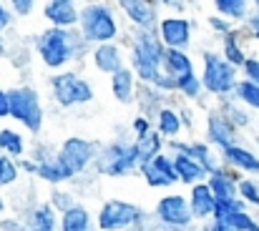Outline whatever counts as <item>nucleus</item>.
I'll use <instances>...</instances> for the list:
<instances>
[{"mask_svg":"<svg viewBox=\"0 0 259 231\" xmlns=\"http://www.w3.org/2000/svg\"><path fill=\"white\" fill-rule=\"evenodd\" d=\"M139 171L151 189H171L174 183H179V176L174 168V156L169 154L156 156L151 163H144Z\"/></svg>","mask_w":259,"mask_h":231,"instance_id":"obj_14","label":"nucleus"},{"mask_svg":"<svg viewBox=\"0 0 259 231\" xmlns=\"http://www.w3.org/2000/svg\"><path fill=\"white\" fill-rule=\"evenodd\" d=\"M222 158V166H229L234 171H242V173H259V154H254L252 149L247 146H229L224 151H219Z\"/></svg>","mask_w":259,"mask_h":231,"instance_id":"obj_18","label":"nucleus"},{"mask_svg":"<svg viewBox=\"0 0 259 231\" xmlns=\"http://www.w3.org/2000/svg\"><path fill=\"white\" fill-rule=\"evenodd\" d=\"M98 156H101V151H98V146H96L93 141L71 136V138L63 141V146H61V151L56 154V158L61 161V166H63V168L68 171V176L73 178V176L83 173L91 163H96Z\"/></svg>","mask_w":259,"mask_h":231,"instance_id":"obj_9","label":"nucleus"},{"mask_svg":"<svg viewBox=\"0 0 259 231\" xmlns=\"http://www.w3.org/2000/svg\"><path fill=\"white\" fill-rule=\"evenodd\" d=\"M61 231H98V226H93L91 211L78 204L61 216Z\"/></svg>","mask_w":259,"mask_h":231,"instance_id":"obj_24","label":"nucleus"},{"mask_svg":"<svg viewBox=\"0 0 259 231\" xmlns=\"http://www.w3.org/2000/svg\"><path fill=\"white\" fill-rule=\"evenodd\" d=\"M164 71L174 78L196 73L194 71V61H191V56L186 51H169V48H166V56H164Z\"/></svg>","mask_w":259,"mask_h":231,"instance_id":"obj_27","label":"nucleus"},{"mask_svg":"<svg viewBox=\"0 0 259 231\" xmlns=\"http://www.w3.org/2000/svg\"><path fill=\"white\" fill-rule=\"evenodd\" d=\"M134 131H136V138H139V136H146V133L154 131V128H151V121H149L146 116H136V118H134Z\"/></svg>","mask_w":259,"mask_h":231,"instance_id":"obj_41","label":"nucleus"},{"mask_svg":"<svg viewBox=\"0 0 259 231\" xmlns=\"http://www.w3.org/2000/svg\"><path fill=\"white\" fill-rule=\"evenodd\" d=\"M189 206H191L194 219H201V221L214 219V214H217V196L211 194V189H209L206 181L191 186V191H189Z\"/></svg>","mask_w":259,"mask_h":231,"instance_id":"obj_19","label":"nucleus"},{"mask_svg":"<svg viewBox=\"0 0 259 231\" xmlns=\"http://www.w3.org/2000/svg\"><path fill=\"white\" fill-rule=\"evenodd\" d=\"M239 199L249 206H259V183L254 178H242L239 181Z\"/></svg>","mask_w":259,"mask_h":231,"instance_id":"obj_37","label":"nucleus"},{"mask_svg":"<svg viewBox=\"0 0 259 231\" xmlns=\"http://www.w3.org/2000/svg\"><path fill=\"white\" fill-rule=\"evenodd\" d=\"M10 10L20 18H28L33 10H35V0H13L10 3Z\"/></svg>","mask_w":259,"mask_h":231,"instance_id":"obj_38","label":"nucleus"},{"mask_svg":"<svg viewBox=\"0 0 259 231\" xmlns=\"http://www.w3.org/2000/svg\"><path fill=\"white\" fill-rule=\"evenodd\" d=\"M5 53V45H3V38H0V56Z\"/></svg>","mask_w":259,"mask_h":231,"instance_id":"obj_49","label":"nucleus"},{"mask_svg":"<svg viewBox=\"0 0 259 231\" xmlns=\"http://www.w3.org/2000/svg\"><path fill=\"white\" fill-rule=\"evenodd\" d=\"M78 30L88 45H106L118 38V20L108 3H88L81 8Z\"/></svg>","mask_w":259,"mask_h":231,"instance_id":"obj_3","label":"nucleus"},{"mask_svg":"<svg viewBox=\"0 0 259 231\" xmlns=\"http://www.w3.org/2000/svg\"><path fill=\"white\" fill-rule=\"evenodd\" d=\"M166 45L159 38V30H136L131 38V68L144 85H154L164 76Z\"/></svg>","mask_w":259,"mask_h":231,"instance_id":"obj_2","label":"nucleus"},{"mask_svg":"<svg viewBox=\"0 0 259 231\" xmlns=\"http://www.w3.org/2000/svg\"><path fill=\"white\" fill-rule=\"evenodd\" d=\"M254 8H257V10H259V0H257V3H254Z\"/></svg>","mask_w":259,"mask_h":231,"instance_id":"obj_50","label":"nucleus"},{"mask_svg":"<svg viewBox=\"0 0 259 231\" xmlns=\"http://www.w3.org/2000/svg\"><path fill=\"white\" fill-rule=\"evenodd\" d=\"M206 144L219 149V151L237 144V128L224 118L222 111H211L206 116Z\"/></svg>","mask_w":259,"mask_h":231,"instance_id":"obj_15","label":"nucleus"},{"mask_svg":"<svg viewBox=\"0 0 259 231\" xmlns=\"http://www.w3.org/2000/svg\"><path fill=\"white\" fill-rule=\"evenodd\" d=\"M146 224H149V216L141 206L128 204V201H118V199L106 201L96 216L98 231H136L144 229Z\"/></svg>","mask_w":259,"mask_h":231,"instance_id":"obj_4","label":"nucleus"},{"mask_svg":"<svg viewBox=\"0 0 259 231\" xmlns=\"http://www.w3.org/2000/svg\"><path fill=\"white\" fill-rule=\"evenodd\" d=\"M244 33H247V35H252V38H257V40H259V10H257V13H252V15H249V20H247V28H244Z\"/></svg>","mask_w":259,"mask_h":231,"instance_id":"obj_42","label":"nucleus"},{"mask_svg":"<svg viewBox=\"0 0 259 231\" xmlns=\"http://www.w3.org/2000/svg\"><path fill=\"white\" fill-rule=\"evenodd\" d=\"M181 126H184V121H181V116H179L176 108L164 106V108L156 113V131H159L164 138L176 141V136L181 133Z\"/></svg>","mask_w":259,"mask_h":231,"instance_id":"obj_28","label":"nucleus"},{"mask_svg":"<svg viewBox=\"0 0 259 231\" xmlns=\"http://www.w3.org/2000/svg\"><path fill=\"white\" fill-rule=\"evenodd\" d=\"M159 38L169 51H186L191 43V23L181 15H166L159 23Z\"/></svg>","mask_w":259,"mask_h":231,"instance_id":"obj_12","label":"nucleus"},{"mask_svg":"<svg viewBox=\"0 0 259 231\" xmlns=\"http://www.w3.org/2000/svg\"><path fill=\"white\" fill-rule=\"evenodd\" d=\"M222 113H224V118H227L234 128H244V126H249V123H252V116H249L242 106H237L234 101H224Z\"/></svg>","mask_w":259,"mask_h":231,"instance_id":"obj_33","label":"nucleus"},{"mask_svg":"<svg viewBox=\"0 0 259 231\" xmlns=\"http://www.w3.org/2000/svg\"><path fill=\"white\" fill-rule=\"evenodd\" d=\"M3 211H5V199L0 196V214H3Z\"/></svg>","mask_w":259,"mask_h":231,"instance_id":"obj_48","label":"nucleus"},{"mask_svg":"<svg viewBox=\"0 0 259 231\" xmlns=\"http://www.w3.org/2000/svg\"><path fill=\"white\" fill-rule=\"evenodd\" d=\"M204 231H234L224 219H209L206 224H204Z\"/></svg>","mask_w":259,"mask_h":231,"instance_id":"obj_43","label":"nucleus"},{"mask_svg":"<svg viewBox=\"0 0 259 231\" xmlns=\"http://www.w3.org/2000/svg\"><path fill=\"white\" fill-rule=\"evenodd\" d=\"M98 171L106 173V176H126L136 168H141V161H139V154H136V146L134 144H126V141H113L108 144L101 156H98Z\"/></svg>","mask_w":259,"mask_h":231,"instance_id":"obj_8","label":"nucleus"},{"mask_svg":"<svg viewBox=\"0 0 259 231\" xmlns=\"http://www.w3.org/2000/svg\"><path fill=\"white\" fill-rule=\"evenodd\" d=\"M91 58H93V66H96L101 73H108V76H116V73L123 68V53H121V48H118L116 43L93 45Z\"/></svg>","mask_w":259,"mask_h":231,"instance_id":"obj_20","label":"nucleus"},{"mask_svg":"<svg viewBox=\"0 0 259 231\" xmlns=\"http://www.w3.org/2000/svg\"><path fill=\"white\" fill-rule=\"evenodd\" d=\"M51 93L61 108H73V106H83L88 101H93V85L81 73H73V71L56 73L51 78Z\"/></svg>","mask_w":259,"mask_h":231,"instance_id":"obj_7","label":"nucleus"},{"mask_svg":"<svg viewBox=\"0 0 259 231\" xmlns=\"http://www.w3.org/2000/svg\"><path fill=\"white\" fill-rule=\"evenodd\" d=\"M242 71H244V78H247V80H252V83L259 85V58H249Z\"/></svg>","mask_w":259,"mask_h":231,"instance_id":"obj_40","label":"nucleus"},{"mask_svg":"<svg viewBox=\"0 0 259 231\" xmlns=\"http://www.w3.org/2000/svg\"><path fill=\"white\" fill-rule=\"evenodd\" d=\"M43 18L51 23V28L76 30L81 23V8L73 0H48L43 3Z\"/></svg>","mask_w":259,"mask_h":231,"instance_id":"obj_13","label":"nucleus"},{"mask_svg":"<svg viewBox=\"0 0 259 231\" xmlns=\"http://www.w3.org/2000/svg\"><path fill=\"white\" fill-rule=\"evenodd\" d=\"M136 231H146V226H144V229H136Z\"/></svg>","mask_w":259,"mask_h":231,"instance_id":"obj_51","label":"nucleus"},{"mask_svg":"<svg viewBox=\"0 0 259 231\" xmlns=\"http://www.w3.org/2000/svg\"><path fill=\"white\" fill-rule=\"evenodd\" d=\"M174 168H176V176L181 183H189V186H196V183H204L209 178L206 168L201 163H196L191 156L184 154H174Z\"/></svg>","mask_w":259,"mask_h":231,"instance_id":"obj_22","label":"nucleus"},{"mask_svg":"<svg viewBox=\"0 0 259 231\" xmlns=\"http://www.w3.org/2000/svg\"><path fill=\"white\" fill-rule=\"evenodd\" d=\"M242 35H244V30H232V33L224 35V45H222V56L234 68H244V63L249 61L247 53H244V48H242Z\"/></svg>","mask_w":259,"mask_h":231,"instance_id":"obj_25","label":"nucleus"},{"mask_svg":"<svg viewBox=\"0 0 259 231\" xmlns=\"http://www.w3.org/2000/svg\"><path fill=\"white\" fill-rule=\"evenodd\" d=\"M214 8L227 20H249V3L247 0H217Z\"/></svg>","mask_w":259,"mask_h":231,"instance_id":"obj_30","label":"nucleus"},{"mask_svg":"<svg viewBox=\"0 0 259 231\" xmlns=\"http://www.w3.org/2000/svg\"><path fill=\"white\" fill-rule=\"evenodd\" d=\"M61 229L58 211L51 204H38L30 211V231H56Z\"/></svg>","mask_w":259,"mask_h":231,"instance_id":"obj_26","label":"nucleus"},{"mask_svg":"<svg viewBox=\"0 0 259 231\" xmlns=\"http://www.w3.org/2000/svg\"><path fill=\"white\" fill-rule=\"evenodd\" d=\"M20 176V168H18V161L10 158V156L0 154V186H13Z\"/></svg>","mask_w":259,"mask_h":231,"instance_id":"obj_35","label":"nucleus"},{"mask_svg":"<svg viewBox=\"0 0 259 231\" xmlns=\"http://www.w3.org/2000/svg\"><path fill=\"white\" fill-rule=\"evenodd\" d=\"M8 116H10V90L0 88V118H8Z\"/></svg>","mask_w":259,"mask_h":231,"instance_id":"obj_44","label":"nucleus"},{"mask_svg":"<svg viewBox=\"0 0 259 231\" xmlns=\"http://www.w3.org/2000/svg\"><path fill=\"white\" fill-rule=\"evenodd\" d=\"M201 83H204V90H206V93L224 98V96L234 93L237 85H239V80H237V68H234L222 53L206 51V53H204Z\"/></svg>","mask_w":259,"mask_h":231,"instance_id":"obj_5","label":"nucleus"},{"mask_svg":"<svg viewBox=\"0 0 259 231\" xmlns=\"http://www.w3.org/2000/svg\"><path fill=\"white\" fill-rule=\"evenodd\" d=\"M118 10L136 25V30H156L161 23L159 3H151V0H121Z\"/></svg>","mask_w":259,"mask_h":231,"instance_id":"obj_11","label":"nucleus"},{"mask_svg":"<svg viewBox=\"0 0 259 231\" xmlns=\"http://www.w3.org/2000/svg\"><path fill=\"white\" fill-rule=\"evenodd\" d=\"M239 181H242L239 171H234L229 166L217 168L206 178V183H209L211 194L217 196V201H234V199H239Z\"/></svg>","mask_w":259,"mask_h":231,"instance_id":"obj_16","label":"nucleus"},{"mask_svg":"<svg viewBox=\"0 0 259 231\" xmlns=\"http://www.w3.org/2000/svg\"><path fill=\"white\" fill-rule=\"evenodd\" d=\"M234 101L247 106V108H252V111H259V85L252 83V80H247V78L239 80V85L234 90Z\"/></svg>","mask_w":259,"mask_h":231,"instance_id":"obj_32","label":"nucleus"},{"mask_svg":"<svg viewBox=\"0 0 259 231\" xmlns=\"http://www.w3.org/2000/svg\"><path fill=\"white\" fill-rule=\"evenodd\" d=\"M18 168L25 171V173H35V176H38V163H35L33 158H20V161H18Z\"/></svg>","mask_w":259,"mask_h":231,"instance_id":"obj_46","label":"nucleus"},{"mask_svg":"<svg viewBox=\"0 0 259 231\" xmlns=\"http://www.w3.org/2000/svg\"><path fill=\"white\" fill-rule=\"evenodd\" d=\"M28 231H30V229H28Z\"/></svg>","mask_w":259,"mask_h":231,"instance_id":"obj_52","label":"nucleus"},{"mask_svg":"<svg viewBox=\"0 0 259 231\" xmlns=\"http://www.w3.org/2000/svg\"><path fill=\"white\" fill-rule=\"evenodd\" d=\"M204 90V83H201V76L196 73H189V76L176 78V93L186 96V98H199Z\"/></svg>","mask_w":259,"mask_h":231,"instance_id":"obj_34","label":"nucleus"},{"mask_svg":"<svg viewBox=\"0 0 259 231\" xmlns=\"http://www.w3.org/2000/svg\"><path fill=\"white\" fill-rule=\"evenodd\" d=\"M169 149L176 151V154L191 156L196 163H201L206 168V173L211 176L217 168H222V158L214 154V146H209L206 141H194V144H181V141H171Z\"/></svg>","mask_w":259,"mask_h":231,"instance_id":"obj_17","label":"nucleus"},{"mask_svg":"<svg viewBox=\"0 0 259 231\" xmlns=\"http://www.w3.org/2000/svg\"><path fill=\"white\" fill-rule=\"evenodd\" d=\"M38 178H43V181H48V183H63V181H71L68 171L61 166V161H58L56 156L48 158L46 163H38Z\"/></svg>","mask_w":259,"mask_h":231,"instance_id":"obj_31","label":"nucleus"},{"mask_svg":"<svg viewBox=\"0 0 259 231\" xmlns=\"http://www.w3.org/2000/svg\"><path fill=\"white\" fill-rule=\"evenodd\" d=\"M43 106H40V96L28 88H13L10 90V118H15L20 126H25V131L30 133H40L43 128Z\"/></svg>","mask_w":259,"mask_h":231,"instance_id":"obj_6","label":"nucleus"},{"mask_svg":"<svg viewBox=\"0 0 259 231\" xmlns=\"http://www.w3.org/2000/svg\"><path fill=\"white\" fill-rule=\"evenodd\" d=\"M134 146H136L139 161H141V166H144V163H151L156 156L164 154V136L154 128V131H149L146 136H139V138L134 141Z\"/></svg>","mask_w":259,"mask_h":231,"instance_id":"obj_23","label":"nucleus"},{"mask_svg":"<svg viewBox=\"0 0 259 231\" xmlns=\"http://www.w3.org/2000/svg\"><path fill=\"white\" fill-rule=\"evenodd\" d=\"M35 51L48 68L58 71V68H66L68 63H73L76 58H81L88 51V43L83 40L81 30L46 28L35 38Z\"/></svg>","mask_w":259,"mask_h":231,"instance_id":"obj_1","label":"nucleus"},{"mask_svg":"<svg viewBox=\"0 0 259 231\" xmlns=\"http://www.w3.org/2000/svg\"><path fill=\"white\" fill-rule=\"evenodd\" d=\"M156 221L166 229H179L186 231L194 221V214H191V206H189V196H181V194H169L164 199H159L156 204Z\"/></svg>","mask_w":259,"mask_h":231,"instance_id":"obj_10","label":"nucleus"},{"mask_svg":"<svg viewBox=\"0 0 259 231\" xmlns=\"http://www.w3.org/2000/svg\"><path fill=\"white\" fill-rule=\"evenodd\" d=\"M51 206H53V209L63 216L66 211H71V209H73V206H78V204L73 201V194H71V191L53 189V191H51Z\"/></svg>","mask_w":259,"mask_h":231,"instance_id":"obj_36","label":"nucleus"},{"mask_svg":"<svg viewBox=\"0 0 259 231\" xmlns=\"http://www.w3.org/2000/svg\"><path fill=\"white\" fill-rule=\"evenodd\" d=\"M111 93L118 103H134L139 98L136 88V73L131 66H123L116 76H111Z\"/></svg>","mask_w":259,"mask_h":231,"instance_id":"obj_21","label":"nucleus"},{"mask_svg":"<svg viewBox=\"0 0 259 231\" xmlns=\"http://www.w3.org/2000/svg\"><path fill=\"white\" fill-rule=\"evenodd\" d=\"M0 151L20 161V158H25V138L13 128H0Z\"/></svg>","mask_w":259,"mask_h":231,"instance_id":"obj_29","label":"nucleus"},{"mask_svg":"<svg viewBox=\"0 0 259 231\" xmlns=\"http://www.w3.org/2000/svg\"><path fill=\"white\" fill-rule=\"evenodd\" d=\"M206 23H209V28H211V30H217V33H222V35H227V33H232V30H234V28L229 25V20H227V18H222V15H211Z\"/></svg>","mask_w":259,"mask_h":231,"instance_id":"obj_39","label":"nucleus"},{"mask_svg":"<svg viewBox=\"0 0 259 231\" xmlns=\"http://www.w3.org/2000/svg\"><path fill=\"white\" fill-rule=\"evenodd\" d=\"M10 18H13V13H10V8H5L3 3H0V33L10 25Z\"/></svg>","mask_w":259,"mask_h":231,"instance_id":"obj_47","label":"nucleus"},{"mask_svg":"<svg viewBox=\"0 0 259 231\" xmlns=\"http://www.w3.org/2000/svg\"><path fill=\"white\" fill-rule=\"evenodd\" d=\"M0 231H25L20 219H3L0 221Z\"/></svg>","mask_w":259,"mask_h":231,"instance_id":"obj_45","label":"nucleus"}]
</instances>
